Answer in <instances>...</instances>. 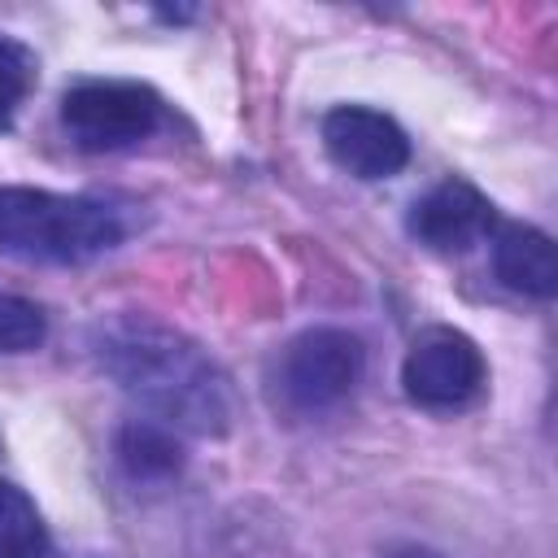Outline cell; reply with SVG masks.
I'll list each match as a JSON object with an SVG mask.
<instances>
[{"mask_svg": "<svg viewBox=\"0 0 558 558\" xmlns=\"http://www.w3.org/2000/svg\"><path fill=\"white\" fill-rule=\"evenodd\" d=\"M87 357L122 397L174 432L227 436L235 423V388L222 362L157 314H100L87 327Z\"/></svg>", "mask_w": 558, "mask_h": 558, "instance_id": "1", "label": "cell"}, {"mask_svg": "<svg viewBox=\"0 0 558 558\" xmlns=\"http://www.w3.org/2000/svg\"><path fill=\"white\" fill-rule=\"evenodd\" d=\"M131 235L126 205L92 192L0 183V253L35 266H87Z\"/></svg>", "mask_w": 558, "mask_h": 558, "instance_id": "2", "label": "cell"}, {"mask_svg": "<svg viewBox=\"0 0 558 558\" xmlns=\"http://www.w3.org/2000/svg\"><path fill=\"white\" fill-rule=\"evenodd\" d=\"M366 371V344L357 331L349 327H305L292 340H283V349L270 362V397L283 414L296 418H314L327 414L336 405H344L353 397V388L362 384Z\"/></svg>", "mask_w": 558, "mask_h": 558, "instance_id": "3", "label": "cell"}, {"mask_svg": "<svg viewBox=\"0 0 558 558\" xmlns=\"http://www.w3.org/2000/svg\"><path fill=\"white\" fill-rule=\"evenodd\" d=\"M170 118L166 96L140 78H78L61 92V135L83 153H122L153 140Z\"/></svg>", "mask_w": 558, "mask_h": 558, "instance_id": "4", "label": "cell"}, {"mask_svg": "<svg viewBox=\"0 0 558 558\" xmlns=\"http://www.w3.org/2000/svg\"><path fill=\"white\" fill-rule=\"evenodd\" d=\"M488 388V362L484 349L449 323H432L423 327L405 357H401V392L432 414H453L466 410L484 397Z\"/></svg>", "mask_w": 558, "mask_h": 558, "instance_id": "5", "label": "cell"}, {"mask_svg": "<svg viewBox=\"0 0 558 558\" xmlns=\"http://www.w3.org/2000/svg\"><path fill=\"white\" fill-rule=\"evenodd\" d=\"M327 157L353 179H392L410 166L405 126L375 105H331L318 122Z\"/></svg>", "mask_w": 558, "mask_h": 558, "instance_id": "6", "label": "cell"}, {"mask_svg": "<svg viewBox=\"0 0 558 558\" xmlns=\"http://www.w3.org/2000/svg\"><path fill=\"white\" fill-rule=\"evenodd\" d=\"M497 227V205L471 183V179H440L436 187H427L410 214H405V231L414 244H423L427 253H466L480 240H488V231Z\"/></svg>", "mask_w": 558, "mask_h": 558, "instance_id": "7", "label": "cell"}, {"mask_svg": "<svg viewBox=\"0 0 558 558\" xmlns=\"http://www.w3.org/2000/svg\"><path fill=\"white\" fill-rule=\"evenodd\" d=\"M488 257H493V275L501 288H510L527 301H554L558 253H554L549 231H541L532 222L497 218V227L488 231Z\"/></svg>", "mask_w": 558, "mask_h": 558, "instance_id": "8", "label": "cell"}, {"mask_svg": "<svg viewBox=\"0 0 558 558\" xmlns=\"http://www.w3.org/2000/svg\"><path fill=\"white\" fill-rule=\"evenodd\" d=\"M113 458L131 484H170L187 466L179 432L157 418H126L113 432Z\"/></svg>", "mask_w": 558, "mask_h": 558, "instance_id": "9", "label": "cell"}, {"mask_svg": "<svg viewBox=\"0 0 558 558\" xmlns=\"http://www.w3.org/2000/svg\"><path fill=\"white\" fill-rule=\"evenodd\" d=\"M0 558H52L48 523L35 497L13 480H0Z\"/></svg>", "mask_w": 558, "mask_h": 558, "instance_id": "10", "label": "cell"}, {"mask_svg": "<svg viewBox=\"0 0 558 558\" xmlns=\"http://www.w3.org/2000/svg\"><path fill=\"white\" fill-rule=\"evenodd\" d=\"M35 78H39L35 52H31L22 39L0 35V131L13 126L17 109H22L26 96L35 92Z\"/></svg>", "mask_w": 558, "mask_h": 558, "instance_id": "11", "label": "cell"}, {"mask_svg": "<svg viewBox=\"0 0 558 558\" xmlns=\"http://www.w3.org/2000/svg\"><path fill=\"white\" fill-rule=\"evenodd\" d=\"M44 340H48V314L17 292H0V357L35 353Z\"/></svg>", "mask_w": 558, "mask_h": 558, "instance_id": "12", "label": "cell"}, {"mask_svg": "<svg viewBox=\"0 0 558 558\" xmlns=\"http://www.w3.org/2000/svg\"><path fill=\"white\" fill-rule=\"evenodd\" d=\"M384 558H440V549H432V545H418V541H401V545L384 549Z\"/></svg>", "mask_w": 558, "mask_h": 558, "instance_id": "13", "label": "cell"}, {"mask_svg": "<svg viewBox=\"0 0 558 558\" xmlns=\"http://www.w3.org/2000/svg\"><path fill=\"white\" fill-rule=\"evenodd\" d=\"M161 22H187V17H196V9H153Z\"/></svg>", "mask_w": 558, "mask_h": 558, "instance_id": "14", "label": "cell"}]
</instances>
